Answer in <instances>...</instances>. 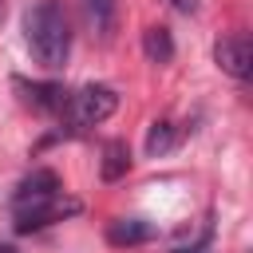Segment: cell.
<instances>
[{"mask_svg":"<svg viewBox=\"0 0 253 253\" xmlns=\"http://www.w3.org/2000/svg\"><path fill=\"white\" fill-rule=\"evenodd\" d=\"M170 4H174L178 12H186V16H194V12H198V0H170Z\"/></svg>","mask_w":253,"mask_h":253,"instance_id":"11","label":"cell"},{"mask_svg":"<svg viewBox=\"0 0 253 253\" xmlns=\"http://www.w3.org/2000/svg\"><path fill=\"white\" fill-rule=\"evenodd\" d=\"M115 107H119L115 87H107V83H87V87H79V91H67L63 119H67L71 126H95V123H103L107 115H115Z\"/></svg>","mask_w":253,"mask_h":253,"instance_id":"3","label":"cell"},{"mask_svg":"<svg viewBox=\"0 0 253 253\" xmlns=\"http://www.w3.org/2000/svg\"><path fill=\"white\" fill-rule=\"evenodd\" d=\"M24 43L43 71H59L71 55V24L59 0H36L24 12Z\"/></svg>","mask_w":253,"mask_h":253,"instance_id":"2","label":"cell"},{"mask_svg":"<svg viewBox=\"0 0 253 253\" xmlns=\"http://www.w3.org/2000/svg\"><path fill=\"white\" fill-rule=\"evenodd\" d=\"M126 170H130V150H126V142H119V138L103 142V178L115 182V178H123Z\"/></svg>","mask_w":253,"mask_h":253,"instance_id":"7","label":"cell"},{"mask_svg":"<svg viewBox=\"0 0 253 253\" xmlns=\"http://www.w3.org/2000/svg\"><path fill=\"white\" fill-rule=\"evenodd\" d=\"M24 87V83H20ZM28 95V103L36 107V111H51V115H63V107H67V91L59 87V83H32V87H24Z\"/></svg>","mask_w":253,"mask_h":253,"instance_id":"6","label":"cell"},{"mask_svg":"<svg viewBox=\"0 0 253 253\" xmlns=\"http://www.w3.org/2000/svg\"><path fill=\"white\" fill-rule=\"evenodd\" d=\"M83 8H87V20L95 24V32L99 36H111L115 16H119V0H83Z\"/></svg>","mask_w":253,"mask_h":253,"instance_id":"9","label":"cell"},{"mask_svg":"<svg viewBox=\"0 0 253 253\" xmlns=\"http://www.w3.org/2000/svg\"><path fill=\"white\" fill-rule=\"evenodd\" d=\"M0 20H4V0H0Z\"/></svg>","mask_w":253,"mask_h":253,"instance_id":"13","label":"cell"},{"mask_svg":"<svg viewBox=\"0 0 253 253\" xmlns=\"http://www.w3.org/2000/svg\"><path fill=\"white\" fill-rule=\"evenodd\" d=\"M0 253H16V249H12V245H0Z\"/></svg>","mask_w":253,"mask_h":253,"instance_id":"12","label":"cell"},{"mask_svg":"<svg viewBox=\"0 0 253 253\" xmlns=\"http://www.w3.org/2000/svg\"><path fill=\"white\" fill-rule=\"evenodd\" d=\"M174 142H178V134H174V123H166V119L150 123V130H146V154H166Z\"/></svg>","mask_w":253,"mask_h":253,"instance_id":"10","label":"cell"},{"mask_svg":"<svg viewBox=\"0 0 253 253\" xmlns=\"http://www.w3.org/2000/svg\"><path fill=\"white\" fill-rule=\"evenodd\" d=\"M75 210H79V202L63 198V186L51 170H32V178H24L16 186V198H12L16 233H32V229H43L51 221H63Z\"/></svg>","mask_w":253,"mask_h":253,"instance_id":"1","label":"cell"},{"mask_svg":"<svg viewBox=\"0 0 253 253\" xmlns=\"http://www.w3.org/2000/svg\"><path fill=\"white\" fill-rule=\"evenodd\" d=\"M213 63L225 71V75H233V79H249L253 75V43L245 40V36H221L217 43H213Z\"/></svg>","mask_w":253,"mask_h":253,"instance_id":"4","label":"cell"},{"mask_svg":"<svg viewBox=\"0 0 253 253\" xmlns=\"http://www.w3.org/2000/svg\"><path fill=\"white\" fill-rule=\"evenodd\" d=\"M142 51H146L150 63H170V59H174V40H170V32H166V28H146Z\"/></svg>","mask_w":253,"mask_h":253,"instance_id":"8","label":"cell"},{"mask_svg":"<svg viewBox=\"0 0 253 253\" xmlns=\"http://www.w3.org/2000/svg\"><path fill=\"white\" fill-rule=\"evenodd\" d=\"M150 237H154V225L142 221V217H119V221H111V229H107V241H111V245H142V241H150Z\"/></svg>","mask_w":253,"mask_h":253,"instance_id":"5","label":"cell"}]
</instances>
